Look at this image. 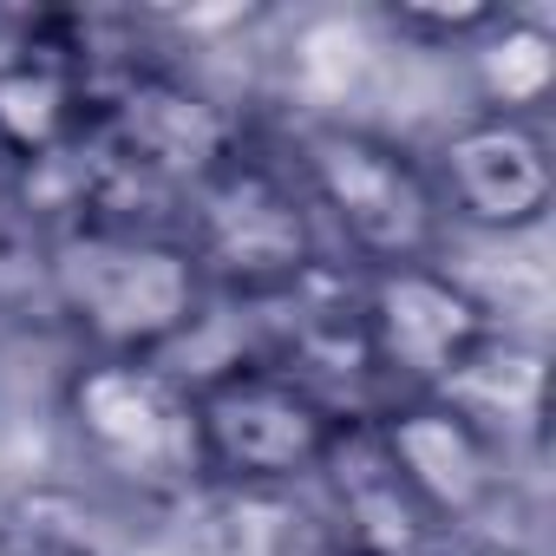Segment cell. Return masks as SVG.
I'll list each match as a JSON object with an SVG mask.
<instances>
[{
    "mask_svg": "<svg viewBox=\"0 0 556 556\" xmlns=\"http://www.w3.org/2000/svg\"><path fill=\"white\" fill-rule=\"evenodd\" d=\"M47 282L86 354L118 361H164L210 302L197 249L177 229H144L131 216L73 223L47 255Z\"/></svg>",
    "mask_w": 556,
    "mask_h": 556,
    "instance_id": "6da1fadb",
    "label": "cell"
},
{
    "mask_svg": "<svg viewBox=\"0 0 556 556\" xmlns=\"http://www.w3.org/2000/svg\"><path fill=\"white\" fill-rule=\"evenodd\" d=\"M190 413L203 484L242 497L321 478L354 432V413L295 361H223L216 374L190 380Z\"/></svg>",
    "mask_w": 556,
    "mask_h": 556,
    "instance_id": "7a4b0ae2",
    "label": "cell"
},
{
    "mask_svg": "<svg viewBox=\"0 0 556 556\" xmlns=\"http://www.w3.org/2000/svg\"><path fill=\"white\" fill-rule=\"evenodd\" d=\"M295 190L367 275L445 262L452 223H445L426 157L374 125L308 118L295 131Z\"/></svg>",
    "mask_w": 556,
    "mask_h": 556,
    "instance_id": "3957f363",
    "label": "cell"
},
{
    "mask_svg": "<svg viewBox=\"0 0 556 556\" xmlns=\"http://www.w3.org/2000/svg\"><path fill=\"white\" fill-rule=\"evenodd\" d=\"M60 413H66L79 458L99 478L144 491V497H170V491L203 484L190 380L170 374L164 361L86 354L60 387Z\"/></svg>",
    "mask_w": 556,
    "mask_h": 556,
    "instance_id": "277c9868",
    "label": "cell"
},
{
    "mask_svg": "<svg viewBox=\"0 0 556 556\" xmlns=\"http://www.w3.org/2000/svg\"><path fill=\"white\" fill-rule=\"evenodd\" d=\"M354 328H361V354L400 393H439L497 328V308L465 275H452V262H413V268L367 275Z\"/></svg>",
    "mask_w": 556,
    "mask_h": 556,
    "instance_id": "5b68a950",
    "label": "cell"
},
{
    "mask_svg": "<svg viewBox=\"0 0 556 556\" xmlns=\"http://www.w3.org/2000/svg\"><path fill=\"white\" fill-rule=\"evenodd\" d=\"M197 229L184 242L197 249L210 282H242V289H289L315 262V210L302 203L295 177H275L255 157H229L197 184Z\"/></svg>",
    "mask_w": 556,
    "mask_h": 556,
    "instance_id": "8992f818",
    "label": "cell"
},
{
    "mask_svg": "<svg viewBox=\"0 0 556 556\" xmlns=\"http://www.w3.org/2000/svg\"><path fill=\"white\" fill-rule=\"evenodd\" d=\"M426 170L445 223H465L478 236H530L556 203V157L536 118L471 112L432 144Z\"/></svg>",
    "mask_w": 556,
    "mask_h": 556,
    "instance_id": "52a82bcc",
    "label": "cell"
},
{
    "mask_svg": "<svg viewBox=\"0 0 556 556\" xmlns=\"http://www.w3.org/2000/svg\"><path fill=\"white\" fill-rule=\"evenodd\" d=\"M367 439H374V452L387 458V471L406 484V497L432 523H471L504 491V458L510 452L497 439H484L439 393H400V400H387L380 419H367Z\"/></svg>",
    "mask_w": 556,
    "mask_h": 556,
    "instance_id": "ba28073f",
    "label": "cell"
},
{
    "mask_svg": "<svg viewBox=\"0 0 556 556\" xmlns=\"http://www.w3.org/2000/svg\"><path fill=\"white\" fill-rule=\"evenodd\" d=\"M105 125L125 138V151H131L138 164L170 170V177H190V184H203L210 170H223V164L236 157L229 118H223L210 99H197L190 86L157 79V73L131 79L125 99L105 112Z\"/></svg>",
    "mask_w": 556,
    "mask_h": 556,
    "instance_id": "9c48e42d",
    "label": "cell"
},
{
    "mask_svg": "<svg viewBox=\"0 0 556 556\" xmlns=\"http://www.w3.org/2000/svg\"><path fill=\"white\" fill-rule=\"evenodd\" d=\"M86 73L66 53H8L0 60V164H60L92 125Z\"/></svg>",
    "mask_w": 556,
    "mask_h": 556,
    "instance_id": "30bf717a",
    "label": "cell"
},
{
    "mask_svg": "<svg viewBox=\"0 0 556 556\" xmlns=\"http://www.w3.org/2000/svg\"><path fill=\"white\" fill-rule=\"evenodd\" d=\"M439 400L458 406L484 439H497L510 452L517 439H536V426H543V348L497 321L478 341V354L439 387Z\"/></svg>",
    "mask_w": 556,
    "mask_h": 556,
    "instance_id": "8fae6325",
    "label": "cell"
},
{
    "mask_svg": "<svg viewBox=\"0 0 556 556\" xmlns=\"http://www.w3.org/2000/svg\"><path fill=\"white\" fill-rule=\"evenodd\" d=\"M465 60H471L478 112L536 118V105L556 86V27L523 8H497V21L465 47Z\"/></svg>",
    "mask_w": 556,
    "mask_h": 556,
    "instance_id": "7c38bea8",
    "label": "cell"
},
{
    "mask_svg": "<svg viewBox=\"0 0 556 556\" xmlns=\"http://www.w3.org/2000/svg\"><path fill=\"white\" fill-rule=\"evenodd\" d=\"M380 34L374 21L361 14H315L295 27V47H289V66H295V86L315 99V118H341V105L374 79L380 66Z\"/></svg>",
    "mask_w": 556,
    "mask_h": 556,
    "instance_id": "4fadbf2b",
    "label": "cell"
},
{
    "mask_svg": "<svg viewBox=\"0 0 556 556\" xmlns=\"http://www.w3.org/2000/svg\"><path fill=\"white\" fill-rule=\"evenodd\" d=\"M497 21V8H478V0H471V8H393L387 14V27L400 34V40H419V47H471L484 27Z\"/></svg>",
    "mask_w": 556,
    "mask_h": 556,
    "instance_id": "5bb4252c",
    "label": "cell"
},
{
    "mask_svg": "<svg viewBox=\"0 0 556 556\" xmlns=\"http://www.w3.org/2000/svg\"><path fill=\"white\" fill-rule=\"evenodd\" d=\"M465 556H517V549H465Z\"/></svg>",
    "mask_w": 556,
    "mask_h": 556,
    "instance_id": "9a60e30c",
    "label": "cell"
},
{
    "mask_svg": "<svg viewBox=\"0 0 556 556\" xmlns=\"http://www.w3.org/2000/svg\"><path fill=\"white\" fill-rule=\"evenodd\" d=\"M0 556H14V549H8V536H0Z\"/></svg>",
    "mask_w": 556,
    "mask_h": 556,
    "instance_id": "2e32d148",
    "label": "cell"
}]
</instances>
